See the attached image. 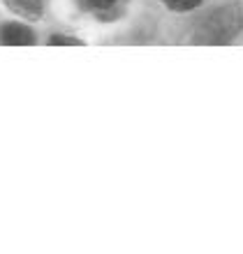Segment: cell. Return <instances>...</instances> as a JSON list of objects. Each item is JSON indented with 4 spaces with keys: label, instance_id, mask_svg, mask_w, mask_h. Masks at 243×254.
Instances as JSON below:
<instances>
[{
    "label": "cell",
    "instance_id": "5",
    "mask_svg": "<svg viewBox=\"0 0 243 254\" xmlns=\"http://www.w3.org/2000/svg\"><path fill=\"white\" fill-rule=\"evenodd\" d=\"M165 5L174 12H190L202 5V0H165Z\"/></svg>",
    "mask_w": 243,
    "mask_h": 254
},
{
    "label": "cell",
    "instance_id": "2",
    "mask_svg": "<svg viewBox=\"0 0 243 254\" xmlns=\"http://www.w3.org/2000/svg\"><path fill=\"white\" fill-rule=\"evenodd\" d=\"M0 42L7 46H31L35 44V32L23 23H5L0 28Z\"/></svg>",
    "mask_w": 243,
    "mask_h": 254
},
{
    "label": "cell",
    "instance_id": "6",
    "mask_svg": "<svg viewBox=\"0 0 243 254\" xmlns=\"http://www.w3.org/2000/svg\"><path fill=\"white\" fill-rule=\"evenodd\" d=\"M49 46H84V42L76 37H69V35H51L49 37Z\"/></svg>",
    "mask_w": 243,
    "mask_h": 254
},
{
    "label": "cell",
    "instance_id": "3",
    "mask_svg": "<svg viewBox=\"0 0 243 254\" xmlns=\"http://www.w3.org/2000/svg\"><path fill=\"white\" fill-rule=\"evenodd\" d=\"M14 14L23 16V19H31V21H37L44 14V2L42 0H5Z\"/></svg>",
    "mask_w": 243,
    "mask_h": 254
},
{
    "label": "cell",
    "instance_id": "1",
    "mask_svg": "<svg viewBox=\"0 0 243 254\" xmlns=\"http://www.w3.org/2000/svg\"><path fill=\"white\" fill-rule=\"evenodd\" d=\"M243 30V2H227L215 7L199 23L197 42L204 44H225Z\"/></svg>",
    "mask_w": 243,
    "mask_h": 254
},
{
    "label": "cell",
    "instance_id": "4",
    "mask_svg": "<svg viewBox=\"0 0 243 254\" xmlns=\"http://www.w3.org/2000/svg\"><path fill=\"white\" fill-rule=\"evenodd\" d=\"M116 2H118V0H84V5L91 9V12H95V14H104L109 9H114Z\"/></svg>",
    "mask_w": 243,
    "mask_h": 254
}]
</instances>
